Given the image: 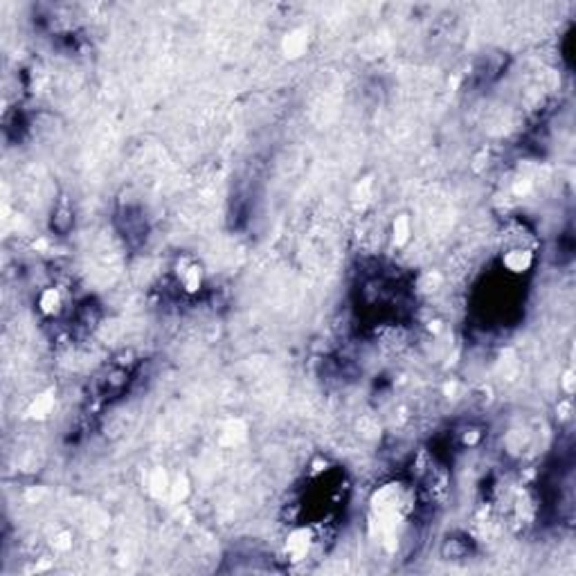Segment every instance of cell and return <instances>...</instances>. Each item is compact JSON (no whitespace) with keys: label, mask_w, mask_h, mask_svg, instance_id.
Instances as JSON below:
<instances>
[{"label":"cell","mask_w":576,"mask_h":576,"mask_svg":"<svg viewBox=\"0 0 576 576\" xmlns=\"http://www.w3.org/2000/svg\"><path fill=\"white\" fill-rule=\"evenodd\" d=\"M536 261L534 248H507L502 255V266L513 275H525Z\"/></svg>","instance_id":"1"},{"label":"cell","mask_w":576,"mask_h":576,"mask_svg":"<svg viewBox=\"0 0 576 576\" xmlns=\"http://www.w3.org/2000/svg\"><path fill=\"white\" fill-rule=\"evenodd\" d=\"M313 543L315 540H313L309 529H295L286 538V556L291 558L293 563H300V561H304L306 556H309Z\"/></svg>","instance_id":"2"},{"label":"cell","mask_w":576,"mask_h":576,"mask_svg":"<svg viewBox=\"0 0 576 576\" xmlns=\"http://www.w3.org/2000/svg\"><path fill=\"white\" fill-rule=\"evenodd\" d=\"M176 277H178V286L183 288V293L194 295V293H198L203 288L205 270H203L201 264H196V261H187V264L180 266Z\"/></svg>","instance_id":"3"},{"label":"cell","mask_w":576,"mask_h":576,"mask_svg":"<svg viewBox=\"0 0 576 576\" xmlns=\"http://www.w3.org/2000/svg\"><path fill=\"white\" fill-rule=\"evenodd\" d=\"M36 306H39V311L45 315V318H59L63 313V295L57 286H48L43 288L36 297Z\"/></svg>","instance_id":"4"},{"label":"cell","mask_w":576,"mask_h":576,"mask_svg":"<svg viewBox=\"0 0 576 576\" xmlns=\"http://www.w3.org/2000/svg\"><path fill=\"white\" fill-rule=\"evenodd\" d=\"M392 239L396 246H405L410 239H412V221L408 214H401L396 216L394 223H392Z\"/></svg>","instance_id":"5"},{"label":"cell","mask_w":576,"mask_h":576,"mask_svg":"<svg viewBox=\"0 0 576 576\" xmlns=\"http://www.w3.org/2000/svg\"><path fill=\"white\" fill-rule=\"evenodd\" d=\"M52 408H54V399L50 394H41V396H36V399L32 401L30 405V417L34 419H45L48 414H52Z\"/></svg>","instance_id":"6"},{"label":"cell","mask_w":576,"mask_h":576,"mask_svg":"<svg viewBox=\"0 0 576 576\" xmlns=\"http://www.w3.org/2000/svg\"><path fill=\"white\" fill-rule=\"evenodd\" d=\"M286 52L291 54V57H300V54L304 52V48H306V39L304 36H297V34H293V36H288L286 39Z\"/></svg>","instance_id":"7"},{"label":"cell","mask_w":576,"mask_h":576,"mask_svg":"<svg viewBox=\"0 0 576 576\" xmlns=\"http://www.w3.org/2000/svg\"><path fill=\"white\" fill-rule=\"evenodd\" d=\"M572 378H574V374H572V372H565V376H563V387H565V392H567V394H572V392H574V387H572Z\"/></svg>","instance_id":"8"}]
</instances>
